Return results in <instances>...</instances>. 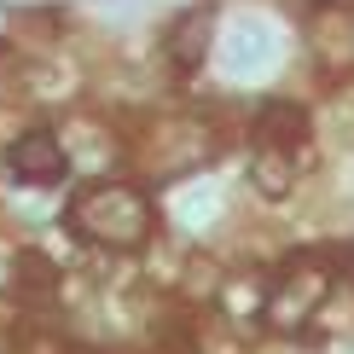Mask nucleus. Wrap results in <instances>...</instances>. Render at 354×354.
Here are the masks:
<instances>
[{
  "label": "nucleus",
  "mask_w": 354,
  "mask_h": 354,
  "mask_svg": "<svg viewBox=\"0 0 354 354\" xmlns=\"http://www.w3.org/2000/svg\"><path fill=\"white\" fill-rule=\"evenodd\" d=\"M256 192L261 198H290V186H297V157H285V151H256Z\"/></svg>",
  "instance_id": "nucleus-7"
},
{
  "label": "nucleus",
  "mask_w": 354,
  "mask_h": 354,
  "mask_svg": "<svg viewBox=\"0 0 354 354\" xmlns=\"http://www.w3.org/2000/svg\"><path fill=\"white\" fill-rule=\"evenodd\" d=\"M12 279H18V290H29V297H53V290L64 285L58 261H53V256H41V250H18V261H12Z\"/></svg>",
  "instance_id": "nucleus-6"
},
{
  "label": "nucleus",
  "mask_w": 354,
  "mask_h": 354,
  "mask_svg": "<svg viewBox=\"0 0 354 354\" xmlns=\"http://www.w3.org/2000/svg\"><path fill=\"white\" fill-rule=\"evenodd\" d=\"M64 227L76 232V239L99 244V250H140L157 232V209H151V198H145L140 186H128V180H93V186H82L76 198H70Z\"/></svg>",
  "instance_id": "nucleus-1"
},
{
  "label": "nucleus",
  "mask_w": 354,
  "mask_h": 354,
  "mask_svg": "<svg viewBox=\"0 0 354 354\" xmlns=\"http://www.w3.org/2000/svg\"><path fill=\"white\" fill-rule=\"evenodd\" d=\"M314 122L297 99H261L256 105V151H285L297 157V145H308Z\"/></svg>",
  "instance_id": "nucleus-4"
},
{
  "label": "nucleus",
  "mask_w": 354,
  "mask_h": 354,
  "mask_svg": "<svg viewBox=\"0 0 354 354\" xmlns=\"http://www.w3.org/2000/svg\"><path fill=\"white\" fill-rule=\"evenodd\" d=\"M6 169L18 174L24 186H58L70 174V151L58 145V134L29 128V134H18V140L6 145Z\"/></svg>",
  "instance_id": "nucleus-3"
},
{
  "label": "nucleus",
  "mask_w": 354,
  "mask_h": 354,
  "mask_svg": "<svg viewBox=\"0 0 354 354\" xmlns=\"http://www.w3.org/2000/svg\"><path fill=\"white\" fill-rule=\"evenodd\" d=\"M209 35H215V6H192L169 24V58L174 70H198L203 53H209Z\"/></svg>",
  "instance_id": "nucleus-5"
},
{
  "label": "nucleus",
  "mask_w": 354,
  "mask_h": 354,
  "mask_svg": "<svg viewBox=\"0 0 354 354\" xmlns=\"http://www.w3.org/2000/svg\"><path fill=\"white\" fill-rule=\"evenodd\" d=\"M64 354H93V348H82V343H64Z\"/></svg>",
  "instance_id": "nucleus-8"
},
{
  "label": "nucleus",
  "mask_w": 354,
  "mask_h": 354,
  "mask_svg": "<svg viewBox=\"0 0 354 354\" xmlns=\"http://www.w3.org/2000/svg\"><path fill=\"white\" fill-rule=\"evenodd\" d=\"M331 268H326V256H290L285 268H279L268 279V297H261V319H268L273 331H285V337H297L302 331V319H314L319 314V302L331 297Z\"/></svg>",
  "instance_id": "nucleus-2"
}]
</instances>
